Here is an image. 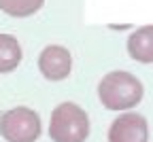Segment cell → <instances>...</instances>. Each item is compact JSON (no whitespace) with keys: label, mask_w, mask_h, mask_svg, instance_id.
I'll use <instances>...</instances> for the list:
<instances>
[{"label":"cell","mask_w":153,"mask_h":142,"mask_svg":"<svg viewBox=\"0 0 153 142\" xmlns=\"http://www.w3.org/2000/svg\"><path fill=\"white\" fill-rule=\"evenodd\" d=\"M128 53L140 64H153V26H143L128 38Z\"/></svg>","instance_id":"obj_6"},{"label":"cell","mask_w":153,"mask_h":142,"mask_svg":"<svg viewBox=\"0 0 153 142\" xmlns=\"http://www.w3.org/2000/svg\"><path fill=\"white\" fill-rule=\"evenodd\" d=\"M98 98L108 110H130L143 100V85L134 74L115 70L100 81Z\"/></svg>","instance_id":"obj_1"},{"label":"cell","mask_w":153,"mask_h":142,"mask_svg":"<svg viewBox=\"0 0 153 142\" xmlns=\"http://www.w3.org/2000/svg\"><path fill=\"white\" fill-rule=\"evenodd\" d=\"M108 142H149V125L143 115L126 112L113 121Z\"/></svg>","instance_id":"obj_4"},{"label":"cell","mask_w":153,"mask_h":142,"mask_svg":"<svg viewBox=\"0 0 153 142\" xmlns=\"http://www.w3.org/2000/svg\"><path fill=\"white\" fill-rule=\"evenodd\" d=\"M38 70L47 81H64L72 70V57L66 47L49 45L38 55Z\"/></svg>","instance_id":"obj_5"},{"label":"cell","mask_w":153,"mask_h":142,"mask_svg":"<svg viewBox=\"0 0 153 142\" xmlns=\"http://www.w3.org/2000/svg\"><path fill=\"white\" fill-rule=\"evenodd\" d=\"M49 136L53 142H85L89 136V119L85 110L72 102L57 104L51 112Z\"/></svg>","instance_id":"obj_2"},{"label":"cell","mask_w":153,"mask_h":142,"mask_svg":"<svg viewBox=\"0 0 153 142\" xmlns=\"http://www.w3.org/2000/svg\"><path fill=\"white\" fill-rule=\"evenodd\" d=\"M45 0H0V11L11 17H30L43 7Z\"/></svg>","instance_id":"obj_8"},{"label":"cell","mask_w":153,"mask_h":142,"mask_svg":"<svg viewBox=\"0 0 153 142\" xmlns=\"http://www.w3.org/2000/svg\"><path fill=\"white\" fill-rule=\"evenodd\" d=\"M0 136L7 142H36L41 138V119L32 108H11L0 115Z\"/></svg>","instance_id":"obj_3"},{"label":"cell","mask_w":153,"mask_h":142,"mask_svg":"<svg viewBox=\"0 0 153 142\" xmlns=\"http://www.w3.org/2000/svg\"><path fill=\"white\" fill-rule=\"evenodd\" d=\"M22 62V45L11 34H0V72H11Z\"/></svg>","instance_id":"obj_7"}]
</instances>
